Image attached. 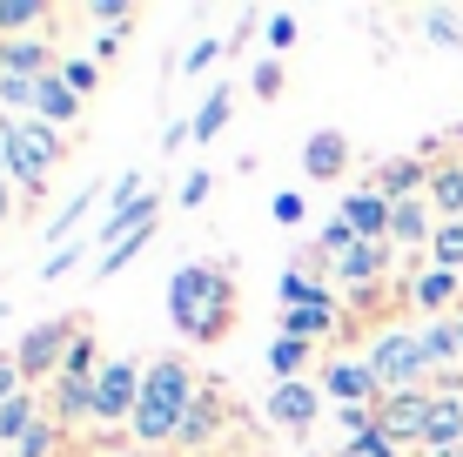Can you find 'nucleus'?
<instances>
[{"instance_id":"6ab92c4d","label":"nucleus","mask_w":463,"mask_h":457,"mask_svg":"<svg viewBox=\"0 0 463 457\" xmlns=\"http://www.w3.org/2000/svg\"><path fill=\"white\" fill-rule=\"evenodd\" d=\"M81 108H88L81 94L61 81V74H47V81H41V101H34V121H47V129H61V135H68L74 121H81Z\"/></svg>"},{"instance_id":"58836bf2","label":"nucleus","mask_w":463,"mask_h":457,"mask_svg":"<svg viewBox=\"0 0 463 457\" xmlns=\"http://www.w3.org/2000/svg\"><path fill=\"white\" fill-rule=\"evenodd\" d=\"M21 390H27V376H21V364H14V350H7V357H0V404L21 397Z\"/></svg>"},{"instance_id":"aec40b11","label":"nucleus","mask_w":463,"mask_h":457,"mask_svg":"<svg viewBox=\"0 0 463 457\" xmlns=\"http://www.w3.org/2000/svg\"><path fill=\"white\" fill-rule=\"evenodd\" d=\"M222 424H229V404H222L215 390H202V397H195V411L182 417V437H175V444H188V451H209Z\"/></svg>"},{"instance_id":"4c0bfd02","label":"nucleus","mask_w":463,"mask_h":457,"mask_svg":"<svg viewBox=\"0 0 463 457\" xmlns=\"http://www.w3.org/2000/svg\"><path fill=\"white\" fill-rule=\"evenodd\" d=\"M255 101H276V94H282V61H262V68H255Z\"/></svg>"},{"instance_id":"b1692460","label":"nucleus","mask_w":463,"mask_h":457,"mask_svg":"<svg viewBox=\"0 0 463 457\" xmlns=\"http://www.w3.org/2000/svg\"><path fill=\"white\" fill-rule=\"evenodd\" d=\"M309 357H316V343H302V337H282V329H276V343H269V376H276V384H302Z\"/></svg>"},{"instance_id":"393cba45","label":"nucleus","mask_w":463,"mask_h":457,"mask_svg":"<svg viewBox=\"0 0 463 457\" xmlns=\"http://www.w3.org/2000/svg\"><path fill=\"white\" fill-rule=\"evenodd\" d=\"M229 115H235V88H209L202 108H195V121H188V141H215L229 129Z\"/></svg>"},{"instance_id":"a18cd8bd","label":"nucleus","mask_w":463,"mask_h":457,"mask_svg":"<svg viewBox=\"0 0 463 457\" xmlns=\"http://www.w3.org/2000/svg\"><path fill=\"white\" fill-rule=\"evenodd\" d=\"M457 337H463V309H457Z\"/></svg>"},{"instance_id":"5701e85b","label":"nucleus","mask_w":463,"mask_h":457,"mask_svg":"<svg viewBox=\"0 0 463 457\" xmlns=\"http://www.w3.org/2000/svg\"><path fill=\"white\" fill-rule=\"evenodd\" d=\"M47 417V397H34V390H21V397H7V404H0V444H21V437L27 431H34V424Z\"/></svg>"},{"instance_id":"f257e3e1","label":"nucleus","mask_w":463,"mask_h":457,"mask_svg":"<svg viewBox=\"0 0 463 457\" xmlns=\"http://www.w3.org/2000/svg\"><path fill=\"white\" fill-rule=\"evenodd\" d=\"M235 309H242L235 303V276L215 270V262H182V270L168 276V317L195 350H209V343L229 337Z\"/></svg>"},{"instance_id":"412c9836","label":"nucleus","mask_w":463,"mask_h":457,"mask_svg":"<svg viewBox=\"0 0 463 457\" xmlns=\"http://www.w3.org/2000/svg\"><path fill=\"white\" fill-rule=\"evenodd\" d=\"M423 357H430V376L437 370H463V337H457V317H430L423 329Z\"/></svg>"},{"instance_id":"f704fd0d","label":"nucleus","mask_w":463,"mask_h":457,"mask_svg":"<svg viewBox=\"0 0 463 457\" xmlns=\"http://www.w3.org/2000/svg\"><path fill=\"white\" fill-rule=\"evenodd\" d=\"M296 34H302V27H296V14H269V61H282V54H289V47H296Z\"/></svg>"},{"instance_id":"9d476101","label":"nucleus","mask_w":463,"mask_h":457,"mask_svg":"<svg viewBox=\"0 0 463 457\" xmlns=\"http://www.w3.org/2000/svg\"><path fill=\"white\" fill-rule=\"evenodd\" d=\"M336 215L363 235V243H390V215H396V202L383 195V188H349ZM390 249H396V243H390Z\"/></svg>"},{"instance_id":"bb28decb","label":"nucleus","mask_w":463,"mask_h":457,"mask_svg":"<svg viewBox=\"0 0 463 457\" xmlns=\"http://www.w3.org/2000/svg\"><path fill=\"white\" fill-rule=\"evenodd\" d=\"M94 202H101V182H88V188H81V195H74V202H68V209H61V215H54V223H47V243H54V249H68V235H74V229H81V223H88V215H94Z\"/></svg>"},{"instance_id":"7ed1b4c3","label":"nucleus","mask_w":463,"mask_h":457,"mask_svg":"<svg viewBox=\"0 0 463 457\" xmlns=\"http://www.w3.org/2000/svg\"><path fill=\"white\" fill-rule=\"evenodd\" d=\"M68 162V135L61 129H47V121H21L14 129V148H7V176L14 188H21V202H27V215L41 209V195H47V176Z\"/></svg>"},{"instance_id":"dca6fc26","label":"nucleus","mask_w":463,"mask_h":457,"mask_svg":"<svg viewBox=\"0 0 463 457\" xmlns=\"http://www.w3.org/2000/svg\"><path fill=\"white\" fill-rule=\"evenodd\" d=\"M437 223H443V215L430 209V195H410V202H396V215H390V243L396 249H423V256H430Z\"/></svg>"},{"instance_id":"473e14b6","label":"nucleus","mask_w":463,"mask_h":457,"mask_svg":"<svg viewBox=\"0 0 463 457\" xmlns=\"http://www.w3.org/2000/svg\"><path fill=\"white\" fill-rule=\"evenodd\" d=\"M423 27H430V41H437V47H463V14L430 7V14H423Z\"/></svg>"},{"instance_id":"f8f14e48","label":"nucleus","mask_w":463,"mask_h":457,"mask_svg":"<svg viewBox=\"0 0 463 457\" xmlns=\"http://www.w3.org/2000/svg\"><path fill=\"white\" fill-rule=\"evenodd\" d=\"M390 256H396L390 243H356V249H349V256H336V282H343L349 296L376 290V282L390 276Z\"/></svg>"},{"instance_id":"c9c22d12","label":"nucleus","mask_w":463,"mask_h":457,"mask_svg":"<svg viewBox=\"0 0 463 457\" xmlns=\"http://www.w3.org/2000/svg\"><path fill=\"white\" fill-rule=\"evenodd\" d=\"M209 188H215V176H209V168H195V176L175 188V202H182V209H202V202H209Z\"/></svg>"},{"instance_id":"2eb2a0df","label":"nucleus","mask_w":463,"mask_h":457,"mask_svg":"<svg viewBox=\"0 0 463 457\" xmlns=\"http://www.w3.org/2000/svg\"><path fill=\"white\" fill-rule=\"evenodd\" d=\"M0 74H27V81H47L61 74V54L47 34H27V41H0Z\"/></svg>"},{"instance_id":"c03bdc74","label":"nucleus","mask_w":463,"mask_h":457,"mask_svg":"<svg viewBox=\"0 0 463 457\" xmlns=\"http://www.w3.org/2000/svg\"><path fill=\"white\" fill-rule=\"evenodd\" d=\"M423 457H463V444H457V451H423Z\"/></svg>"},{"instance_id":"9b49d317","label":"nucleus","mask_w":463,"mask_h":457,"mask_svg":"<svg viewBox=\"0 0 463 457\" xmlns=\"http://www.w3.org/2000/svg\"><path fill=\"white\" fill-rule=\"evenodd\" d=\"M302 176L309 182H343L349 176V135L343 129H316L302 141Z\"/></svg>"},{"instance_id":"ea45409f","label":"nucleus","mask_w":463,"mask_h":457,"mask_svg":"<svg viewBox=\"0 0 463 457\" xmlns=\"http://www.w3.org/2000/svg\"><path fill=\"white\" fill-rule=\"evenodd\" d=\"M222 47H229V41H195V47H188V74H202V68H209V61H222Z\"/></svg>"},{"instance_id":"6e6552de","label":"nucleus","mask_w":463,"mask_h":457,"mask_svg":"<svg viewBox=\"0 0 463 457\" xmlns=\"http://www.w3.org/2000/svg\"><path fill=\"white\" fill-rule=\"evenodd\" d=\"M323 404H329V397H323V384H309V376H302V384H276V390H269L262 417L276 424L282 437H296V444H302V437L316 431V417H323Z\"/></svg>"},{"instance_id":"1a4fd4ad","label":"nucleus","mask_w":463,"mask_h":457,"mask_svg":"<svg viewBox=\"0 0 463 457\" xmlns=\"http://www.w3.org/2000/svg\"><path fill=\"white\" fill-rule=\"evenodd\" d=\"M430 390H403V397H383L376 404V424H383V437H390L396 451L403 444H423V424H430Z\"/></svg>"},{"instance_id":"e433bc0d","label":"nucleus","mask_w":463,"mask_h":457,"mask_svg":"<svg viewBox=\"0 0 463 457\" xmlns=\"http://www.w3.org/2000/svg\"><path fill=\"white\" fill-rule=\"evenodd\" d=\"M269 215H276V223H282V229H296V223H302V215H309V202H302V195H296V188H282V195H276V202H269Z\"/></svg>"},{"instance_id":"c756f323","label":"nucleus","mask_w":463,"mask_h":457,"mask_svg":"<svg viewBox=\"0 0 463 457\" xmlns=\"http://www.w3.org/2000/svg\"><path fill=\"white\" fill-rule=\"evenodd\" d=\"M329 290H316V270H302V262H289L282 270V309H302V303H323Z\"/></svg>"},{"instance_id":"09e8293b","label":"nucleus","mask_w":463,"mask_h":457,"mask_svg":"<svg viewBox=\"0 0 463 457\" xmlns=\"http://www.w3.org/2000/svg\"><path fill=\"white\" fill-rule=\"evenodd\" d=\"M336 457H349V451H336Z\"/></svg>"},{"instance_id":"a211bd4d","label":"nucleus","mask_w":463,"mask_h":457,"mask_svg":"<svg viewBox=\"0 0 463 457\" xmlns=\"http://www.w3.org/2000/svg\"><path fill=\"white\" fill-rule=\"evenodd\" d=\"M47 417L61 424V431H74V424H94V384H74V376H54L47 384Z\"/></svg>"},{"instance_id":"f03ea898","label":"nucleus","mask_w":463,"mask_h":457,"mask_svg":"<svg viewBox=\"0 0 463 457\" xmlns=\"http://www.w3.org/2000/svg\"><path fill=\"white\" fill-rule=\"evenodd\" d=\"M195 397H202V370L188 364V357H155L148 376H141V404H135V444H148V451H162L182 437V417L195 411Z\"/></svg>"},{"instance_id":"a19ab883","label":"nucleus","mask_w":463,"mask_h":457,"mask_svg":"<svg viewBox=\"0 0 463 457\" xmlns=\"http://www.w3.org/2000/svg\"><path fill=\"white\" fill-rule=\"evenodd\" d=\"M21 209H27V202H21V188H14L7 176H0V229H7L14 215H21Z\"/></svg>"},{"instance_id":"7c9ffc66","label":"nucleus","mask_w":463,"mask_h":457,"mask_svg":"<svg viewBox=\"0 0 463 457\" xmlns=\"http://www.w3.org/2000/svg\"><path fill=\"white\" fill-rule=\"evenodd\" d=\"M61 437H68V431H61L54 417H41L34 431H27L21 444H14V457H61Z\"/></svg>"},{"instance_id":"0eeeda50","label":"nucleus","mask_w":463,"mask_h":457,"mask_svg":"<svg viewBox=\"0 0 463 457\" xmlns=\"http://www.w3.org/2000/svg\"><path fill=\"white\" fill-rule=\"evenodd\" d=\"M316 384H323V397L343 404V411H376L383 404V384H376L370 357H329V364L316 370Z\"/></svg>"},{"instance_id":"37998d69","label":"nucleus","mask_w":463,"mask_h":457,"mask_svg":"<svg viewBox=\"0 0 463 457\" xmlns=\"http://www.w3.org/2000/svg\"><path fill=\"white\" fill-rule=\"evenodd\" d=\"M14 129H21V121L7 115V108H0V168H7V148H14Z\"/></svg>"},{"instance_id":"79ce46f5","label":"nucleus","mask_w":463,"mask_h":457,"mask_svg":"<svg viewBox=\"0 0 463 457\" xmlns=\"http://www.w3.org/2000/svg\"><path fill=\"white\" fill-rule=\"evenodd\" d=\"M74 262H81V249H74V243H68V249H54V256H47V270H41V276H47V282H54V276H68V270H74Z\"/></svg>"},{"instance_id":"4468645a","label":"nucleus","mask_w":463,"mask_h":457,"mask_svg":"<svg viewBox=\"0 0 463 457\" xmlns=\"http://www.w3.org/2000/svg\"><path fill=\"white\" fill-rule=\"evenodd\" d=\"M430 176H437L430 155H390V162L376 168V188L390 202H410V195H430Z\"/></svg>"},{"instance_id":"49530a36","label":"nucleus","mask_w":463,"mask_h":457,"mask_svg":"<svg viewBox=\"0 0 463 457\" xmlns=\"http://www.w3.org/2000/svg\"><path fill=\"white\" fill-rule=\"evenodd\" d=\"M0 323H7V303H0Z\"/></svg>"},{"instance_id":"4be33fe9","label":"nucleus","mask_w":463,"mask_h":457,"mask_svg":"<svg viewBox=\"0 0 463 457\" xmlns=\"http://www.w3.org/2000/svg\"><path fill=\"white\" fill-rule=\"evenodd\" d=\"M430 209L443 223H463V155H443L437 176H430Z\"/></svg>"},{"instance_id":"72a5a7b5","label":"nucleus","mask_w":463,"mask_h":457,"mask_svg":"<svg viewBox=\"0 0 463 457\" xmlns=\"http://www.w3.org/2000/svg\"><path fill=\"white\" fill-rule=\"evenodd\" d=\"M94 27H108V34H115V27H135V7H128V0H94V7H81Z\"/></svg>"},{"instance_id":"a878e982","label":"nucleus","mask_w":463,"mask_h":457,"mask_svg":"<svg viewBox=\"0 0 463 457\" xmlns=\"http://www.w3.org/2000/svg\"><path fill=\"white\" fill-rule=\"evenodd\" d=\"M47 0H0V41H27L34 27H47Z\"/></svg>"},{"instance_id":"de8ad7c7","label":"nucleus","mask_w":463,"mask_h":457,"mask_svg":"<svg viewBox=\"0 0 463 457\" xmlns=\"http://www.w3.org/2000/svg\"><path fill=\"white\" fill-rule=\"evenodd\" d=\"M0 457H14V451H7V444H0Z\"/></svg>"},{"instance_id":"2f4dec72","label":"nucleus","mask_w":463,"mask_h":457,"mask_svg":"<svg viewBox=\"0 0 463 457\" xmlns=\"http://www.w3.org/2000/svg\"><path fill=\"white\" fill-rule=\"evenodd\" d=\"M61 81H68V88L88 101V94L101 88V61H94V54H68V61H61Z\"/></svg>"},{"instance_id":"423d86ee","label":"nucleus","mask_w":463,"mask_h":457,"mask_svg":"<svg viewBox=\"0 0 463 457\" xmlns=\"http://www.w3.org/2000/svg\"><path fill=\"white\" fill-rule=\"evenodd\" d=\"M141 376H148V364H135V357H108L101 376H94V424H135Z\"/></svg>"},{"instance_id":"20e7f679","label":"nucleus","mask_w":463,"mask_h":457,"mask_svg":"<svg viewBox=\"0 0 463 457\" xmlns=\"http://www.w3.org/2000/svg\"><path fill=\"white\" fill-rule=\"evenodd\" d=\"M363 357H370V370H376L383 397H403V390H430V357H423V337H417V329L390 323V329H383V337H376Z\"/></svg>"},{"instance_id":"ddd939ff","label":"nucleus","mask_w":463,"mask_h":457,"mask_svg":"<svg viewBox=\"0 0 463 457\" xmlns=\"http://www.w3.org/2000/svg\"><path fill=\"white\" fill-rule=\"evenodd\" d=\"M349 309L336 296H323V303H302V309H282V337H302V343H323V337H343Z\"/></svg>"},{"instance_id":"39448f33","label":"nucleus","mask_w":463,"mask_h":457,"mask_svg":"<svg viewBox=\"0 0 463 457\" xmlns=\"http://www.w3.org/2000/svg\"><path fill=\"white\" fill-rule=\"evenodd\" d=\"M81 329H88V317H41L34 329H27V337H21V350H14V364H21L27 390H34V384H54Z\"/></svg>"},{"instance_id":"f3484780","label":"nucleus","mask_w":463,"mask_h":457,"mask_svg":"<svg viewBox=\"0 0 463 457\" xmlns=\"http://www.w3.org/2000/svg\"><path fill=\"white\" fill-rule=\"evenodd\" d=\"M410 303H417L423 317H457V309H463V276H450V270H423L417 282H410Z\"/></svg>"},{"instance_id":"cd10ccee","label":"nucleus","mask_w":463,"mask_h":457,"mask_svg":"<svg viewBox=\"0 0 463 457\" xmlns=\"http://www.w3.org/2000/svg\"><path fill=\"white\" fill-rule=\"evenodd\" d=\"M148 243H155V223H141L135 235H121L115 249H101V262H94V276H101V282H108V276H121V270H128V262H135V256H141V249H148Z\"/></svg>"},{"instance_id":"c85d7f7f","label":"nucleus","mask_w":463,"mask_h":457,"mask_svg":"<svg viewBox=\"0 0 463 457\" xmlns=\"http://www.w3.org/2000/svg\"><path fill=\"white\" fill-rule=\"evenodd\" d=\"M430 270L463 276V223H437V235H430Z\"/></svg>"}]
</instances>
